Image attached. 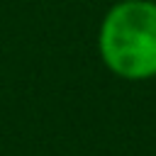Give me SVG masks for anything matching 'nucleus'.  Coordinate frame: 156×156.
<instances>
[{
	"mask_svg": "<svg viewBox=\"0 0 156 156\" xmlns=\"http://www.w3.org/2000/svg\"><path fill=\"white\" fill-rule=\"evenodd\" d=\"M98 54L122 80L156 78V0H117L100 22Z\"/></svg>",
	"mask_w": 156,
	"mask_h": 156,
	"instance_id": "nucleus-1",
	"label": "nucleus"
}]
</instances>
